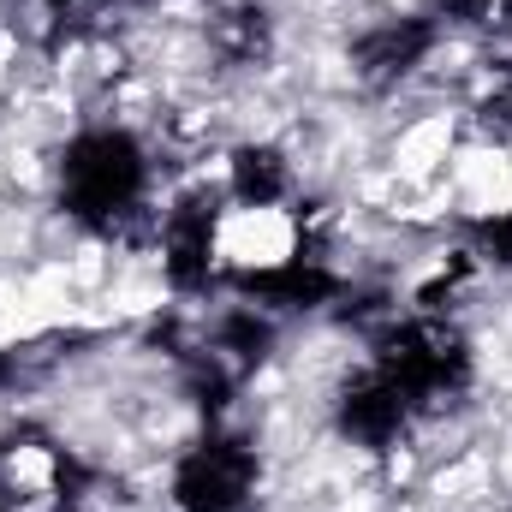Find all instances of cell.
<instances>
[{"label":"cell","instance_id":"cell-1","mask_svg":"<svg viewBox=\"0 0 512 512\" xmlns=\"http://www.w3.org/2000/svg\"><path fill=\"white\" fill-rule=\"evenodd\" d=\"M60 203L72 221L120 233L149 215V155L131 131H78L60 155Z\"/></svg>","mask_w":512,"mask_h":512},{"label":"cell","instance_id":"cell-2","mask_svg":"<svg viewBox=\"0 0 512 512\" xmlns=\"http://www.w3.org/2000/svg\"><path fill=\"white\" fill-rule=\"evenodd\" d=\"M376 370L405 393V405L423 417V411H447L465 382H471V346H465V328L453 316H405V322H387L376 334Z\"/></svg>","mask_w":512,"mask_h":512},{"label":"cell","instance_id":"cell-3","mask_svg":"<svg viewBox=\"0 0 512 512\" xmlns=\"http://www.w3.org/2000/svg\"><path fill=\"white\" fill-rule=\"evenodd\" d=\"M256 495V447L245 435H203L173 465L179 512H245Z\"/></svg>","mask_w":512,"mask_h":512},{"label":"cell","instance_id":"cell-4","mask_svg":"<svg viewBox=\"0 0 512 512\" xmlns=\"http://www.w3.org/2000/svg\"><path fill=\"white\" fill-rule=\"evenodd\" d=\"M221 227H227V215L203 191H191L173 209H161L155 251H161V268H167V280L179 292H197V286H209L221 274Z\"/></svg>","mask_w":512,"mask_h":512},{"label":"cell","instance_id":"cell-5","mask_svg":"<svg viewBox=\"0 0 512 512\" xmlns=\"http://www.w3.org/2000/svg\"><path fill=\"white\" fill-rule=\"evenodd\" d=\"M411 417H417V411L405 405V393L387 382L376 364H370L358 382L340 387V405H334L340 435H346V441H358V447H370V453L399 447V441H405V429H411Z\"/></svg>","mask_w":512,"mask_h":512},{"label":"cell","instance_id":"cell-6","mask_svg":"<svg viewBox=\"0 0 512 512\" xmlns=\"http://www.w3.org/2000/svg\"><path fill=\"white\" fill-rule=\"evenodd\" d=\"M435 42H441L435 18H387L352 48V72L364 90H399L435 54Z\"/></svg>","mask_w":512,"mask_h":512},{"label":"cell","instance_id":"cell-7","mask_svg":"<svg viewBox=\"0 0 512 512\" xmlns=\"http://www.w3.org/2000/svg\"><path fill=\"white\" fill-rule=\"evenodd\" d=\"M197 24H203V42L233 66H256L274 48V24L262 0H197Z\"/></svg>","mask_w":512,"mask_h":512},{"label":"cell","instance_id":"cell-8","mask_svg":"<svg viewBox=\"0 0 512 512\" xmlns=\"http://www.w3.org/2000/svg\"><path fill=\"white\" fill-rule=\"evenodd\" d=\"M227 197L239 209H280L292 197V161L274 143H239L227 161Z\"/></svg>","mask_w":512,"mask_h":512},{"label":"cell","instance_id":"cell-9","mask_svg":"<svg viewBox=\"0 0 512 512\" xmlns=\"http://www.w3.org/2000/svg\"><path fill=\"white\" fill-rule=\"evenodd\" d=\"M477 262H495V268H512V209H495L477 221V245H471Z\"/></svg>","mask_w":512,"mask_h":512},{"label":"cell","instance_id":"cell-10","mask_svg":"<svg viewBox=\"0 0 512 512\" xmlns=\"http://www.w3.org/2000/svg\"><path fill=\"white\" fill-rule=\"evenodd\" d=\"M447 12L465 30H512V0H447Z\"/></svg>","mask_w":512,"mask_h":512},{"label":"cell","instance_id":"cell-11","mask_svg":"<svg viewBox=\"0 0 512 512\" xmlns=\"http://www.w3.org/2000/svg\"><path fill=\"white\" fill-rule=\"evenodd\" d=\"M483 120L495 137H512V60L489 78V96H483Z\"/></svg>","mask_w":512,"mask_h":512},{"label":"cell","instance_id":"cell-12","mask_svg":"<svg viewBox=\"0 0 512 512\" xmlns=\"http://www.w3.org/2000/svg\"><path fill=\"white\" fill-rule=\"evenodd\" d=\"M0 512H12V507H6V495H0Z\"/></svg>","mask_w":512,"mask_h":512}]
</instances>
